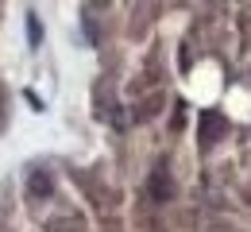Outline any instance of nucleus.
<instances>
[{
	"label": "nucleus",
	"mask_w": 251,
	"mask_h": 232,
	"mask_svg": "<svg viewBox=\"0 0 251 232\" xmlns=\"http://www.w3.org/2000/svg\"><path fill=\"white\" fill-rule=\"evenodd\" d=\"M147 194H151L155 201H170L174 198V178H170L162 166H155V170L147 174Z\"/></svg>",
	"instance_id": "obj_1"
},
{
	"label": "nucleus",
	"mask_w": 251,
	"mask_h": 232,
	"mask_svg": "<svg viewBox=\"0 0 251 232\" xmlns=\"http://www.w3.org/2000/svg\"><path fill=\"white\" fill-rule=\"evenodd\" d=\"M27 190H31V198H50L54 194V178L47 170H31L27 174Z\"/></svg>",
	"instance_id": "obj_2"
},
{
	"label": "nucleus",
	"mask_w": 251,
	"mask_h": 232,
	"mask_svg": "<svg viewBox=\"0 0 251 232\" xmlns=\"http://www.w3.org/2000/svg\"><path fill=\"white\" fill-rule=\"evenodd\" d=\"M220 128H224V120H220L217 112H205V120H201V139H205V143H217Z\"/></svg>",
	"instance_id": "obj_3"
},
{
	"label": "nucleus",
	"mask_w": 251,
	"mask_h": 232,
	"mask_svg": "<svg viewBox=\"0 0 251 232\" xmlns=\"http://www.w3.org/2000/svg\"><path fill=\"white\" fill-rule=\"evenodd\" d=\"M27 39H31V47L43 43V27H39V16L35 12H27Z\"/></svg>",
	"instance_id": "obj_4"
},
{
	"label": "nucleus",
	"mask_w": 251,
	"mask_h": 232,
	"mask_svg": "<svg viewBox=\"0 0 251 232\" xmlns=\"http://www.w3.org/2000/svg\"><path fill=\"white\" fill-rule=\"evenodd\" d=\"M85 35H89V43H97V39H100V31H97V24L89 20V16H85Z\"/></svg>",
	"instance_id": "obj_5"
}]
</instances>
